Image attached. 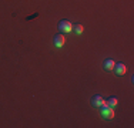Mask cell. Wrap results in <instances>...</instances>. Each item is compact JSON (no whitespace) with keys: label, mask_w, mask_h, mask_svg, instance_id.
Listing matches in <instances>:
<instances>
[{"label":"cell","mask_w":134,"mask_h":128,"mask_svg":"<svg viewBox=\"0 0 134 128\" xmlns=\"http://www.w3.org/2000/svg\"><path fill=\"white\" fill-rule=\"evenodd\" d=\"M64 43H66V38L63 34H56L53 38V44L57 47V49H62L63 46H64Z\"/></svg>","instance_id":"cell-4"},{"label":"cell","mask_w":134,"mask_h":128,"mask_svg":"<svg viewBox=\"0 0 134 128\" xmlns=\"http://www.w3.org/2000/svg\"><path fill=\"white\" fill-rule=\"evenodd\" d=\"M73 30V24L70 20H60L59 21V31L60 33H70Z\"/></svg>","instance_id":"cell-1"},{"label":"cell","mask_w":134,"mask_h":128,"mask_svg":"<svg viewBox=\"0 0 134 128\" xmlns=\"http://www.w3.org/2000/svg\"><path fill=\"white\" fill-rule=\"evenodd\" d=\"M117 104H119V98H117V97H110L107 100V105H108V107H111V108H114Z\"/></svg>","instance_id":"cell-7"},{"label":"cell","mask_w":134,"mask_h":128,"mask_svg":"<svg viewBox=\"0 0 134 128\" xmlns=\"http://www.w3.org/2000/svg\"><path fill=\"white\" fill-rule=\"evenodd\" d=\"M73 30H74L77 34H81L83 31H84V27H83L81 24H76V26H73Z\"/></svg>","instance_id":"cell-8"},{"label":"cell","mask_w":134,"mask_h":128,"mask_svg":"<svg viewBox=\"0 0 134 128\" xmlns=\"http://www.w3.org/2000/svg\"><path fill=\"white\" fill-rule=\"evenodd\" d=\"M114 71H116L117 75H124V74L127 73L126 64H123V63H116V66H114Z\"/></svg>","instance_id":"cell-5"},{"label":"cell","mask_w":134,"mask_h":128,"mask_svg":"<svg viewBox=\"0 0 134 128\" xmlns=\"http://www.w3.org/2000/svg\"><path fill=\"white\" fill-rule=\"evenodd\" d=\"M91 105L93 107H107V100H104L101 95H94V97H91Z\"/></svg>","instance_id":"cell-2"},{"label":"cell","mask_w":134,"mask_h":128,"mask_svg":"<svg viewBox=\"0 0 134 128\" xmlns=\"http://www.w3.org/2000/svg\"><path fill=\"white\" fill-rule=\"evenodd\" d=\"M101 117L106 118V120H111L114 118V110L111 107H101Z\"/></svg>","instance_id":"cell-3"},{"label":"cell","mask_w":134,"mask_h":128,"mask_svg":"<svg viewBox=\"0 0 134 128\" xmlns=\"http://www.w3.org/2000/svg\"><path fill=\"white\" fill-rule=\"evenodd\" d=\"M114 66H116V63H114V60H111V59H106L103 61V68L106 70V71H113Z\"/></svg>","instance_id":"cell-6"}]
</instances>
